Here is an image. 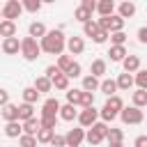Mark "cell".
Returning a JSON list of instances; mask_svg holds the SVG:
<instances>
[{"label": "cell", "mask_w": 147, "mask_h": 147, "mask_svg": "<svg viewBox=\"0 0 147 147\" xmlns=\"http://www.w3.org/2000/svg\"><path fill=\"white\" fill-rule=\"evenodd\" d=\"M39 44H41V51L44 53H48V55H62V51L67 46V39H64V32L62 30H48V34Z\"/></svg>", "instance_id": "cell-1"}, {"label": "cell", "mask_w": 147, "mask_h": 147, "mask_svg": "<svg viewBox=\"0 0 147 147\" xmlns=\"http://www.w3.org/2000/svg\"><path fill=\"white\" fill-rule=\"evenodd\" d=\"M122 110H124V103H122V99L115 94V96H110V99L106 101V106L101 108V119H103V122H113Z\"/></svg>", "instance_id": "cell-2"}, {"label": "cell", "mask_w": 147, "mask_h": 147, "mask_svg": "<svg viewBox=\"0 0 147 147\" xmlns=\"http://www.w3.org/2000/svg\"><path fill=\"white\" fill-rule=\"evenodd\" d=\"M39 53H41V44H37V39H32V37L21 39V55H23L28 62L37 60V57H39Z\"/></svg>", "instance_id": "cell-3"}, {"label": "cell", "mask_w": 147, "mask_h": 147, "mask_svg": "<svg viewBox=\"0 0 147 147\" xmlns=\"http://www.w3.org/2000/svg\"><path fill=\"white\" fill-rule=\"evenodd\" d=\"M103 138H108V124H106V122H96V124L87 131V136H85V140H87L90 145H101Z\"/></svg>", "instance_id": "cell-4"}, {"label": "cell", "mask_w": 147, "mask_h": 147, "mask_svg": "<svg viewBox=\"0 0 147 147\" xmlns=\"http://www.w3.org/2000/svg\"><path fill=\"white\" fill-rule=\"evenodd\" d=\"M99 25H101L103 30H108L110 34H113V32H122V28H124V18H122L119 14L103 16V18H99Z\"/></svg>", "instance_id": "cell-5"}, {"label": "cell", "mask_w": 147, "mask_h": 147, "mask_svg": "<svg viewBox=\"0 0 147 147\" xmlns=\"http://www.w3.org/2000/svg\"><path fill=\"white\" fill-rule=\"evenodd\" d=\"M21 11H23V5L18 0H7L2 5V21H14L21 16Z\"/></svg>", "instance_id": "cell-6"}, {"label": "cell", "mask_w": 147, "mask_h": 147, "mask_svg": "<svg viewBox=\"0 0 147 147\" xmlns=\"http://www.w3.org/2000/svg\"><path fill=\"white\" fill-rule=\"evenodd\" d=\"M119 119H122L124 124H140V122L145 119V115H142V110H140V108L129 106V108H124V110L119 113Z\"/></svg>", "instance_id": "cell-7"}, {"label": "cell", "mask_w": 147, "mask_h": 147, "mask_svg": "<svg viewBox=\"0 0 147 147\" xmlns=\"http://www.w3.org/2000/svg\"><path fill=\"white\" fill-rule=\"evenodd\" d=\"M99 110L96 108H83L80 110V115H78V122H80V126L83 129H92L94 124H96V119H99Z\"/></svg>", "instance_id": "cell-8"}, {"label": "cell", "mask_w": 147, "mask_h": 147, "mask_svg": "<svg viewBox=\"0 0 147 147\" xmlns=\"http://www.w3.org/2000/svg\"><path fill=\"white\" fill-rule=\"evenodd\" d=\"M85 131L83 129H69L67 131V147H78L83 140H85Z\"/></svg>", "instance_id": "cell-9"}, {"label": "cell", "mask_w": 147, "mask_h": 147, "mask_svg": "<svg viewBox=\"0 0 147 147\" xmlns=\"http://www.w3.org/2000/svg\"><path fill=\"white\" fill-rule=\"evenodd\" d=\"M18 51H21V41H18V37L2 39V53H5V55H16Z\"/></svg>", "instance_id": "cell-10"}, {"label": "cell", "mask_w": 147, "mask_h": 147, "mask_svg": "<svg viewBox=\"0 0 147 147\" xmlns=\"http://www.w3.org/2000/svg\"><path fill=\"white\" fill-rule=\"evenodd\" d=\"M67 48H69L71 55H80V53L85 51V41H83V37H69V39H67Z\"/></svg>", "instance_id": "cell-11"}, {"label": "cell", "mask_w": 147, "mask_h": 147, "mask_svg": "<svg viewBox=\"0 0 147 147\" xmlns=\"http://www.w3.org/2000/svg\"><path fill=\"white\" fill-rule=\"evenodd\" d=\"M60 110H62V106H60V101L57 99H46L44 101V106H41V115H60Z\"/></svg>", "instance_id": "cell-12"}, {"label": "cell", "mask_w": 147, "mask_h": 147, "mask_svg": "<svg viewBox=\"0 0 147 147\" xmlns=\"http://www.w3.org/2000/svg\"><path fill=\"white\" fill-rule=\"evenodd\" d=\"M122 67H124L126 74H138L140 71V57L138 55H126V60L122 62Z\"/></svg>", "instance_id": "cell-13"}, {"label": "cell", "mask_w": 147, "mask_h": 147, "mask_svg": "<svg viewBox=\"0 0 147 147\" xmlns=\"http://www.w3.org/2000/svg\"><path fill=\"white\" fill-rule=\"evenodd\" d=\"M28 32H30V37H32V39H44V37L48 34V30H46V25H44V23H39V21H34V23H30V28H28Z\"/></svg>", "instance_id": "cell-14"}, {"label": "cell", "mask_w": 147, "mask_h": 147, "mask_svg": "<svg viewBox=\"0 0 147 147\" xmlns=\"http://www.w3.org/2000/svg\"><path fill=\"white\" fill-rule=\"evenodd\" d=\"M0 37H5V39L16 37V23L14 21H0Z\"/></svg>", "instance_id": "cell-15"}, {"label": "cell", "mask_w": 147, "mask_h": 147, "mask_svg": "<svg viewBox=\"0 0 147 147\" xmlns=\"http://www.w3.org/2000/svg\"><path fill=\"white\" fill-rule=\"evenodd\" d=\"M32 87H37L39 94H44V92H51L53 90V80L48 76H39V78H34V85Z\"/></svg>", "instance_id": "cell-16"}, {"label": "cell", "mask_w": 147, "mask_h": 147, "mask_svg": "<svg viewBox=\"0 0 147 147\" xmlns=\"http://www.w3.org/2000/svg\"><path fill=\"white\" fill-rule=\"evenodd\" d=\"M34 119V106L32 103H21L18 106V122H28Z\"/></svg>", "instance_id": "cell-17"}, {"label": "cell", "mask_w": 147, "mask_h": 147, "mask_svg": "<svg viewBox=\"0 0 147 147\" xmlns=\"http://www.w3.org/2000/svg\"><path fill=\"white\" fill-rule=\"evenodd\" d=\"M78 110H76V106H71V103H67V106H62V110H60V119H64V122H74V119H78Z\"/></svg>", "instance_id": "cell-18"}, {"label": "cell", "mask_w": 147, "mask_h": 147, "mask_svg": "<svg viewBox=\"0 0 147 147\" xmlns=\"http://www.w3.org/2000/svg\"><path fill=\"white\" fill-rule=\"evenodd\" d=\"M41 131V119H28V122H23V133L25 136H37Z\"/></svg>", "instance_id": "cell-19"}, {"label": "cell", "mask_w": 147, "mask_h": 147, "mask_svg": "<svg viewBox=\"0 0 147 147\" xmlns=\"http://www.w3.org/2000/svg\"><path fill=\"white\" fill-rule=\"evenodd\" d=\"M108 55H110V60H113V62H124L129 53H126V48H124V46H110Z\"/></svg>", "instance_id": "cell-20"}, {"label": "cell", "mask_w": 147, "mask_h": 147, "mask_svg": "<svg viewBox=\"0 0 147 147\" xmlns=\"http://www.w3.org/2000/svg\"><path fill=\"white\" fill-rule=\"evenodd\" d=\"M2 119L9 124V122H18V106H5L2 108Z\"/></svg>", "instance_id": "cell-21"}, {"label": "cell", "mask_w": 147, "mask_h": 147, "mask_svg": "<svg viewBox=\"0 0 147 147\" xmlns=\"http://www.w3.org/2000/svg\"><path fill=\"white\" fill-rule=\"evenodd\" d=\"M96 11L101 14V18H103V16H113V11H115V2H113V0H101V2L96 5Z\"/></svg>", "instance_id": "cell-22"}, {"label": "cell", "mask_w": 147, "mask_h": 147, "mask_svg": "<svg viewBox=\"0 0 147 147\" xmlns=\"http://www.w3.org/2000/svg\"><path fill=\"white\" fill-rule=\"evenodd\" d=\"M83 90H85V92L101 90V83H99V78H96V76H92V74H90V76H85V78H83Z\"/></svg>", "instance_id": "cell-23"}, {"label": "cell", "mask_w": 147, "mask_h": 147, "mask_svg": "<svg viewBox=\"0 0 147 147\" xmlns=\"http://www.w3.org/2000/svg\"><path fill=\"white\" fill-rule=\"evenodd\" d=\"M119 87H117V80H113V78H106V80H101V92L103 94H108V99L110 96H115V92H117Z\"/></svg>", "instance_id": "cell-24"}, {"label": "cell", "mask_w": 147, "mask_h": 147, "mask_svg": "<svg viewBox=\"0 0 147 147\" xmlns=\"http://www.w3.org/2000/svg\"><path fill=\"white\" fill-rule=\"evenodd\" d=\"M21 131H23V124H18V122L5 124V136L7 138H21Z\"/></svg>", "instance_id": "cell-25"}, {"label": "cell", "mask_w": 147, "mask_h": 147, "mask_svg": "<svg viewBox=\"0 0 147 147\" xmlns=\"http://www.w3.org/2000/svg\"><path fill=\"white\" fill-rule=\"evenodd\" d=\"M133 83H136V78L131 74H126V71L117 76V87L119 90H129V87H133Z\"/></svg>", "instance_id": "cell-26"}, {"label": "cell", "mask_w": 147, "mask_h": 147, "mask_svg": "<svg viewBox=\"0 0 147 147\" xmlns=\"http://www.w3.org/2000/svg\"><path fill=\"white\" fill-rule=\"evenodd\" d=\"M39 96H41V94L37 92V87H25V90H23V103H32V106H34V103L39 101Z\"/></svg>", "instance_id": "cell-27"}, {"label": "cell", "mask_w": 147, "mask_h": 147, "mask_svg": "<svg viewBox=\"0 0 147 147\" xmlns=\"http://www.w3.org/2000/svg\"><path fill=\"white\" fill-rule=\"evenodd\" d=\"M90 74H92V76H96V78H99V76H103V74H106V60H101V57H99V60H94V62L90 64Z\"/></svg>", "instance_id": "cell-28"}, {"label": "cell", "mask_w": 147, "mask_h": 147, "mask_svg": "<svg viewBox=\"0 0 147 147\" xmlns=\"http://www.w3.org/2000/svg\"><path fill=\"white\" fill-rule=\"evenodd\" d=\"M74 62H76V60H74L71 55H60V57H57V69H60L62 74H67V71L71 69Z\"/></svg>", "instance_id": "cell-29"}, {"label": "cell", "mask_w": 147, "mask_h": 147, "mask_svg": "<svg viewBox=\"0 0 147 147\" xmlns=\"http://www.w3.org/2000/svg\"><path fill=\"white\" fill-rule=\"evenodd\" d=\"M53 138H55V129H44V126H41V131L37 133V140H39L41 145L53 142Z\"/></svg>", "instance_id": "cell-30"}, {"label": "cell", "mask_w": 147, "mask_h": 147, "mask_svg": "<svg viewBox=\"0 0 147 147\" xmlns=\"http://www.w3.org/2000/svg\"><path fill=\"white\" fill-rule=\"evenodd\" d=\"M133 14H136V5H133V2H122V5H119V16H122L124 21L131 18Z\"/></svg>", "instance_id": "cell-31"}, {"label": "cell", "mask_w": 147, "mask_h": 147, "mask_svg": "<svg viewBox=\"0 0 147 147\" xmlns=\"http://www.w3.org/2000/svg\"><path fill=\"white\" fill-rule=\"evenodd\" d=\"M133 106H136V108L147 106V90H136V92H133Z\"/></svg>", "instance_id": "cell-32"}, {"label": "cell", "mask_w": 147, "mask_h": 147, "mask_svg": "<svg viewBox=\"0 0 147 147\" xmlns=\"http://www.w3.org/2000/svg\"><path fill=\"white\" fill-rule=\"evenodd\" d=\"M74 16H76V21H80L83 25H85L87 21H92V11H90V9H85V7H78V9L74 11Z\"/></svg>", "instance_id": "cell-33"}, {"label": "cell", "mask_w": 147, "mask_h": 147, "mask_svg": "<svg viewBox=\"0 0 147 147\" xmlns=\"http://www.w3.org/2000/svg\"><path fill=\"white\" fill-rule=\"evenodd\" d=\"M99 28H101V25H99V21H87V23L83 25V32H85V37H90V39H92V37L99 32Z\"/></svg>", "instance_id": "cell-34"}, {"label": "cell", "mask_w": 147, "mask_h": 147, "mask_svg": "<svg viewBox=\"0 0 147 147\" xmlns=\"http://www.w3.org/2000/svg\"><path fill=\"white\" fill-rule=\"evenodd\" d=\"M53 87H55V90H64V92H69V76H67V74H60V76L53 80Z\"/></svg>", "instance_id": "cell-35"}, {"label": "cell", "mask_w": 147, "mask_h": 147, "mask_svg": "<svg viewBox=\"0 0 147 147\" xmlns=\"http://www.w3.org/2000/svg\"><path fill=\"white\" fill-rule=\"evenodd\" d=\"M80 99H83V90H69V92H67V103L80 106Z\"/></svg>", "instance_id": "cell-36"}, {"label": "cell", "mask_w": 147, "mask_h": 147, "mask_svg": "<svg viewBox=\"0 0 147 147\" xmlns=\"http://www.w3.org/2000/svg\"><path fill=\"white\" fill-rule=\"evenodd\" d=\"M39 119H41L44 129H55V124H57V115H41Z\"/></svg>", "instance_id": "cell-37"}, {"label": "cell", "mask_w": 147, "mask_h": 147, "mask_svg": "<svg viewBox=\"0 0 147 147\" xmlns=\"http://www.w3.org/2000/svg\"><path fill=\"white\" fill-rule=\"evenodd\" d=\"M108 140H110V142H117V145H122V140H124V133H122V129H108Z\"/></svg>", "instance_id": "cell-38"}, {"label": "cell", "mask_w": 147, "mask_h": 147, "mask_svg": "<svg viewBox=\"0 0 147 147\" xmlns=\"http://www.w3.org/2000/svg\"><path fill=\"white\" fill-rule=\"evenodd\" d=\"M37 142H39L37 136H25V133H23V136L18 138V145H21V147H37Z\"/></svg>", "instance_id": "cell-39"}, {"label": "cell", "mask_w": 147, "mask_h": 147, "mask_svg": "<svg viewBox=\"0 0 147 147\" xmlns=\"http://www.w3.org/2000/svg\"><path fill=\"white\" fill-rule=\"evenodd\" d=\"M80 106H83V108H94V92H85V90H83Z\"/></svg>", "instance_id": "cell-40"}, {"label": "cell", "mask_w": 147, "mask_h": 147, "mask_svg": "<svg viewBox=\"0 0 147 147\" xmlns=\"http://www.w3.org/2000/svg\"><path fill=\"white\" fill-rule=\"evenodd\" d=\"M136 85H138V90H147V69L136 74Z\"/></svg>", "instance_id": "cell-41"}, {"label": "cell", "mask_w": 147, "mask_h": 147, "mask_svg": "<svg viewBox=\"0 0 147 147\" xmlns=\"http://www.w3.org/2000/svg\"><path fill=\"white\" fill-rule=\"evenodd\" d=\"M110 41H113V46H124V41H126L124 30H122V32H113V34H110Z\"/></svg>", "instance_id": "cell-42"}, {"label": "cell", "mask_w": 147, "mask_h": 147, "mask_svg": "<svg viewBox=\"0 0 147 147\" xmlns=\"http://www.w3.org/2000/svg\"><path fill=\"white\" fill-rule=\"evenodd\" d=\"M23 9H28V11L34 14V11L41 9V2H39V0H25V2H23Z\"/></svg>", "instance_id": "cell-43"}, {"label": "cell", "mask_w": 147, "mask_h": 147, "mask_svg": "<svg viewBox=\"0 0 147 147\" xmlns=\"http://www.w3.org/2000/svg\"><path fill=\"white\" fill-rule=\"evenodd\" d=\"M108 37H110V32H108V30H103V28H99V32L92 37V41H94V44H103Z\"/></svg>", "instance_id": "cell-44"}, {"label": "cell", "mask_w": 147, "mask_h": 147, "mask_svg": "<svg viewBox=\"0 0 147 147\" xmlns=\"http://www.w3.org/2000/svg\"><path fill=\"white\" fill-rule=\"evenodd\" d=\"M60 74H62V71L57 69V64H48V67H46V74H44V76H48L51 80H55V78H57Z\"/></svg>", "instance_id": "cell-45"}, {"label": "cell", "mask_w": 147, "mask_h": 147, "mask_svg": "<svg viewBox=\"0 0 147 147\" xmlns=\"http://www.w3.org/2000/svg\"><path fill=\"white\" fill-rule=\"evenodd\" d=\"M67 76H69V78H78V76H80V64H78V62H74V64H71V69L67 71Z\"/></svg>", "instance_id": "cell-46"}, {"label": "cell", "mask_w": 147, "mask_h": 147, "mask_svg": "<svg viewBox=\"0 0 147 147\" xmlns=\"http://www.w3.org/2000/svg\"><path fill=\"white\" fill-rule=\"evenodd\" d=\"M51 145H53V147H67V136H57V133H55V138H53Z\"/></svg>", "instance_id": "cell-47"}, {"label": "cell", "mask_w": 147, "mask_h": 147, "mask_svg": "<svg viewBox=\"0 0 147 147\" xmlns=\"http://www.w3.org/2000/svg\"><path fill=\"white\" fill-rule=\"evenodd\" d=\"M96 5H99V2H94V0H83V2H80V7H85V9H90V11H94Z\"/></svg>", "instance_id": "cell-48"}, {"label": "cell", "mask_w": 147, "mask_h": 147, "mask_svg": "<svg viewBox=\"0 0 147 147\" xmlns=\"http://www.w3.org/2000/svg\"><path fill=\"white\" fill-rule=\"evenodd\" d=\"M133 147H147V136H138L133 140Z\"/></svg>", "instance_id": "cell-49"}, {"label": "cell", "mask_w": 147, "mask_h": 147, "mask_svg": "<svg viewBox=\"0 0 147 147\" xmlns=\"http://www.w3.org/2000/svg\"><path fill=\"white\" fill-rule=\"evenodd\" d=\"M0 103H2V108L9 106V94H7V90H0Z\"/></svg>", "instance_id": "cell-50"}, {"label": "cell", "mask_w": 147, "mask_h": 147, "mask_svg": "<svg viewBox=\"0 0 147 147\" xmlns=\"http://www.w3.org/2000/svg\"><path fill=\"white\" fill-rule=\"evenodd\" d=\"M138 41L140 44H147V28H140L138 30Z\"/></svg>", "instance_id": "cell-51"}, {"label": "cell", "mask_w": 147, "mask_h": 147, "mask_svg": "<svg viewBox=\"0 0 147 147\" xmlns=\"http://www.w3.org/2000/svg\"><path fill=\"white\" fill-rule=\"evenodd\" d=\"M108 147H124V145H117V142H110Z\"/></svg>", "instance_id": "cell-52"}]
</instances>
